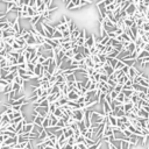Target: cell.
I'll return each mask as SVG.
<instances>
[{"instance_id": "cell-18", "label": "cell", "mask_w": 149, "mask_h": 149, "mask_svg": "<svg viewBox=\"0 0 149 149\" xmlns=\"http://www.w3.org/2000/svg\"><path fill=\"white\" fill-rule=\"evenodd\" d=\"M122 71V73L124 74H126V76H127L128 74V71H129V66H127V65H125L124 68H121V69H120Z\"/></svg>"}, {"instance_id": "cell-12", "label": "cell", "mask_w": 149, "mask_h": 149, "mask_svg": "<svg viewBox=\"0 0 149 149\" xmlns=\"http://www.w3.org/2000/svg\"><path fill=\"white\" fill-rule=\"evenodd\" d=\"M73 51H72L71 49H69V50H65V51H64V56H65L66 58H68V59H71L72 57H73Z\"/></svg>"}, {"instance_id": "cell-5", "label": "cell", "mask_w": 149, "mask_h": 149, "mask_svg": "<svg viewBox=\"0 0 149 149\" xmlns=\"http://www.w3.org/2000/svg\"><path fill=\"white\" fill-rule=\"evenodd\" d=\"M125 11H126V13H127L128 17H132V15H134V13H135V11H136V5H134V4H130V5L128 6V7L125 9Z\"/></svg>"}, {"instance_id": "cell-24", "label": "cell", "mask_w": 149, "mask_h": 149, "mask_svg": "<svg viewBox=\"0 0 149 149\" xmlns=\"http://www.w3.org/2000/svg\"><path fill=\"white\" fill-rule=\"evenodd\" d=\"M43 149H54V147H50V146H46V147H43Z\"/></svg>"}, {"instance_id": "cell-22", "label": "cell", "mask_w": 149, "mask_h": 149, "mask_svg": "<svg viewBox=\"0 0 149 149\" xmlns=\"http://www.w3.org/2000/svg\"><path fill=\"white\" fill-rule=\"evenodd\" d=\"M12 49H13V50H19V49H21V47H20V46L17 43V42L14 41L13 44H12Z\"/></svg>"}, {"instance_id": "cell-6", "label": "cell", "mask_w": 149, "mask_h": 149, "mask_svg": "<svg viewBox=\"0 0 149 149\" xmlns=\"http://www.w3.org/2000/svg\"><path fill=\"white\" fill-rule=\"evenodd\" d=\"M79 33H80V29H78V28L76 27L73 31L70 33V40H71V41H76V40L78 39V36H79Z\"/></svg>"}, {"instance_id": "cell-4", "label": "cell", "mask_w": 149, "mask_h": 149, "mask_svg": "<svg viewBox=\"0 0 149 149\" xmlns=\"http://www.w3.org/2000/svg\"><path fill=\"white\" fill-rule=\"evenodd\" d=\"M78 97H79V94L76 93V92L72 90V91L68 92V94H66V99L69 100V101H77Z\"/></svg>"}, {"instance_id": "cell-9", "label": "cell", "mask_w": 149, "mask_h": 149, "mask_svg": "<svg viewBox=\"0 0 149 149\" xmlns=\"http://www.w3.org/2000/svg\"><path fill=\"white\" fill-rule=\"evenodd\" d=\"M121 92L125 94V97H127V98H129V97L132 96L133 93H134V91L132 90V87H130V88H124Z\"/></svg>"}, {"instance_id": "cell-2", "label": "cell", "mask_w": 149, "mask_h": 149, "mask_svg": "<svg viewBox=\"0 0 149 149\" xmlns=\"http://www.w3.org/2000/svg\"><path fill=\"white\" fill-rule=\"evenodd\" d=\"M94 41H96V36H94V34H90V35L86 37L85 42H84V47L92 48L94 46Z\"/></svg>"}, {"instance_id": "cell-3", "label": "cell", "mask_w": 149, "mask_h": 149, "mask_svg": "<svg viewBox=\"0 0 149 149\" xmlns=\"http://www.w3.org/2000/svg\"><path fill=\"white\" fill-rule=\"evenodd\" d=\"M101 106H102V112H101V113L104 114V115L107 116L108 114L112 112V106H111V104H108L107 101H105V100H104V101L101 102Z\"/></svg>"}, {"instance_id": "cell-7", "label": "cell", "mask_w": 149, "mask_h": 149, "mask_svg": "<svg viewBox=\"0 0 149 149\" xmlns=\"http://www.w3.org/2000/svg\"><path fill=\"white\" fill-rule=\"evenodd\" d=\"M40 18H41V14H40V13L35 14L34 17H32V18H31V20H29V21H31V26H32V27H34V26H35L36 23L39 22Z\"/></svg>"}, {"instance_id": "cell-11", "label": "cell", "mask_w": 149, "mask_h": 149, "mask_svg": "<svg viewBox=\"0 0 149 149\" xmlns=\"http://www.w3.org/2000/svg\"><path fill=\"white\" fill-rule=\"evenodd\" d=\"M53 114H54V115H55L57 119H61V118H62V114H63V112H62V110H61L59 107H56V110L54 111V113H53Z\"/></svg>"}, {"instance_id": "cell-19", "label": "cell", "mask_w": 149, "mask_h": 149, "mask_svg": "<svg viewBox=\"0 0 149 149\" xmlns=\"http://www.w3.org/2000/svg\"><path fill=\"white\" fill-rule=\"evenodd\" d=\"M107 79H108V74L100 73V80H101V82H107Z\"/></svg>"}, {"instance_id": "cell-10", "label": "cell", "mask_w": 149, "mask_h": 149, "mask_svg": "<svg viewBox=\"0 0 149 149\" xmlns=\"http://www.w3.org/2000/svg\"><path fill=\"white\" fill-rule=\"evenodd\" d=\"M115 100H116V101H119L120 104H124V100H125V94L122 93V92H119V93L116 94Z\"/></svg>"}, {"instance_id": "cell-17", "label": "cell", "mask_w": 149, "mask_h": 149, "mask_svg": "<svg viewBox=\"0 0 149 149\" xmlns=\"http://www.w3.org/2000/svg\"><path fill=\"white\" fill-rule=\"evenodd\" d=\"M113 90H114L115 92H118V93H119V92H121V91H122V85H121V84H116V85L113 87Z\"/></svg>"}, {"instance_id": "cell-20", "label": "cell", "mask_w": 149, "mask_h": 149, "mask_svg": "<svg viewBox=\"0 0 149 149\" xmlns=\"http://www.w3.org/2000/svg\"><path fill=\"white\" fill-rule=\"evenodd\" d=\"M62 35H63V37H70V31L66 28V29H64L63 32H62Z\"/></svg>"}, {"instance_id": "cell-14", "label": "cell", "mask_w": 149, "mask_h": 149, "mask_svg": "<svg viewBox=\"0 0 149 149\" xmlns=\"http://www.w3.org/2000/svg\"><path fill=\"white\" fill-rule=\"evenodd\" d=\"M125 66V63L121 61V59H119L118 62H116V64H115V66H114V69H116V70H120L121 68H124Z\"/></svg>"}, {"instance_id": "cell-16", "label": "cell", "mask_w": 149, "mask_h": 149, "mask_svg": "<svg viewBox=\"0 0 149 149\" xmlns=\"http://www.w3.org/2000/svg\"><path fill=\"white\" fill-rule=\"evenodd\" d=\"M37 106H40V107H48V106H49V101H48L47 99H44V100H42Z\"/></svg>"}, {"instance_id": "cell-15", "label": "cell", "mask_w": 149, "mask_h": 149, "mask_svg": "<svg viewBox=\"0 0 149 149\" xmlns=\"http://www.w3.org/2000/svg\"><path fill=\"white\" fill-rule=\"evenodd\" d=\"M122 134H124V135L126 136V138H130V136L134 135V134H132V133H130L129 130H128V128H125V129L122 130Z\"/></svg>"}, {"instance_id": "cell-21", "label": "cell", "mask_w": 149, "mask_h": 149, "mask_svg": "<svg viewBox=\"0 0 149 149\" xmlns=\"http://www.w3.org/2000/svg\"><path fill=\"white\" fill-rule=\"evenodd\" d=\"M106 34H107V36L110 37V39H115L116 36H118L115 34V32H108V33H106Z\"/></svg>"}, {"instance_id": "cell-8", "label": "cell", "mask_w": 149, "mask_h": 149, "mask_svg": "<svg viewBox=\"0 0 149 149\" xmlns=\"http://www.w3.org/2000/svg\"><path fill=\"white\" fill-rule=\"evenodd\" d=\"M62 37H63V35H62V32H59V31H57V29H55V32L53 33V37H51V39L61 40Z\"/></svg>"}, {"instance_id": "cell-13", "label": "cell", "mask_w": 149, "mask_h": 149, "mask_svg": "<svg viewBox=\"0 0 149 149\" xmlns=\"http://www.w3.org/2000/svg\"><path fill=\"white\" fill-rule=\"evenodd\" d=\"M41 126L44 128V129H47V128L49 127V118H48V116H46V118H44L43 120H42Z\"/></svg>"}, {"instance_id": "cell-23", "label": "cell", "mask_w": 149, "mask_h": 149, "mask_svg": "<svg viewBox=\"0 0 149 149\" xmlns=\"http://www.w3.org/2000/svg\"><path fill=\"white\" fill-rule=\"evenodd\" d=\"M77 146H78V148L79 149H87L88 147L85 144V142H82V143H77Z\"/></svg>"}, {"instance_id": "cell-1", "label": "cell", "mask_w": 149, "mask_h": 149, "mask_svg": "<svg viewBox=\"0 0 149 149\" xmlns=\"http://www.w3.org/2000/svg\"><path fill=\"white\" fill-rule=\"evenodd\" d=\"M84 112L85 111L82 110V108H78V110H72V114L71 115L73 116V119L76 120V122L83 121L84 120Z\"/></svg>"}]
</instances>
